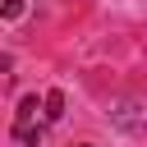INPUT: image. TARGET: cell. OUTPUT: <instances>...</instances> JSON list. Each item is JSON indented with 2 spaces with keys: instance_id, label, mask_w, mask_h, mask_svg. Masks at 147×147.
<instances>
[{
  "instance_id": "cell-1",
  "label": "cell",
  "mask_w": 147,
  "mask_h": 147,
  "mask_svg": "<svg viewBox=\"0 0 147 147\" xmlns=\"http://www.w3.org/2000/svg\"><path fill=\"white\" fill-rule=\"evenodd\" d=\"M46 124H51V115H46V96H41V101H37V96H23L18 110H14V138H18L23 147H37L41 133H46Z\"/></svg>"
},
{
  "instance_id": "cell-2",
  "label": "cell",
  "mask_w": 147,
  "mask_h": 147,
  "mask_svg": "<svg viewBox=\"0 0 147 147\" xmlns=\"http://www.w3.org/2000/svg\"><path fill=\"white\" fill-rule=\"evenodd\" d=\"M46 115H51V124L64 115V96H60V92H46Z\"/></svg>"
},
{
  "instance_id": "cell-3",
  "label": "cell",
  "mask_w": 147,
  "mask_h": 147,
  "mask_svg": "<svg viewBox=\"0 0 147 147\" xmlns=\"http://www.w3.org/2000/svg\"><path fill=\"white\" fill-rule=\"evenodd\" d=\"M18 9H23V0H5V18H18Z\"/></svg>"
}]
</instances>
